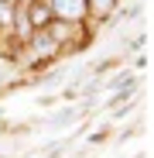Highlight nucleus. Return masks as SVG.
<instances>
[{"label": "nucleus", "mask_w": 154, "mask_h": 158, "mask_svg": "<svg viewBox=\"0 0 154 158\" xmlns=\"http://www.w3.org/2000/svg\"><path fill=\"white\" fill-rule=\"evenodd\" d=\"M123 4V0H86V24L89 28H99V24H110L113 10Z\"/></svg>", "instance_id": "1"}, {"label": "nucleus", "mask_w": 154, "mask_h": 158, "mask_svg": "<svg viewBox=\"0 0 154 158\" xmlns=\"http://www.w3.org/2000/svg\"><path fill=\"white\" fill-rule=\"evenodd\" d=\"M51 17H62V21H86V0H48Z\"/></svg>", "instance_id": "2"}, {"label": "nucleus", "mask_w": 154, "mask_h": 158, "mask_svg": "<svg viewBox=\"0 0 154 158\" xmlns=\"http://www.w3.org/2000/svg\"><path fill=\"white\" fill-rule=\"evenodd\" d=\"M28 21H31V28H45V24L51 21L48 0H28Z\"/></svg>", "instance_id": "3"}, {"label": "nucleus", "mask_w": 154, "mask_h": 158, "mask_svg": "<svg viewBox=\"0 0 154 158\" xmlns=\"http://www.w3.org/2000/svg\"><path fill=\"white\" fill-rule=\"evenodd\" d=\"M123 65V55H106V59H99L93 69H89V76H96V79H106L110 72H116Z\"/></svg>", "instance_id": "4"}, {"label": "nucleus", "mask_w": 154, "mask_h": 158, "mask_svg": "<svg viewBox=\"0 0 154 158\" xmlns=\"http://www.w3.org/2000/svg\"><path fill=\"white\" fill-rule=\"evenodd\" d=\"M79 117H82V107H62L55 117H48L45 124H48V127H65V124H75Z\"/></svg>", "instance_id": "5"}, {"label": "nucleus", "mask_w": 154, "mask_h": 158, "mask_svg": "<svg viewBox=\"0 0 154 158\" xmlns=\"http://www.w3.org/2000/svg\"><path fill=\"white\" fill-rule=\"evenodd\" d=\"M110 138H113V124L106 120V124H99L96 131H89V134H86V144H89V148H99V144H106Z\"/></svg>", "instance_id": "6"}, {"label": "nucleus", "mask_w": 154, "mask_h": 158, "mask_svg": "<svg viewBox=\"0 0 154 158\" xmlns=\"http://www.w3.org/2000/svg\"><path fill=\"white\" fill-rule=\"evenodd\" d=\"M134 134H137V127H123V131H116V134H113V141H116V144H127Z\"/></svg>", "instance_id": "7"}, {"label": "nucleus", "mask_w": 154, "mask_h": 158, "mask_svg": "<svg viewBox=\"0 0 154 158\" xmlns=\"http://www.w3.org/2000/svg\"><path fill=\"white\" fill-rule=\"evenodd\" d=\"M151 65V55H147V52H137V55H134V69H147Z\"/></svg>", "instance_id": "8"}, {"label": "nucleus", "mask_w": 154, "mask_h": 158, "mask_svg": "<svg viewBox=\"0 0 154 158\" xmlns=\"http://www.w3.org/2000/svg\"><path fill=\"white\" fill-rule=\"evenodd\" d=\"M134 158H147V155H134Z\"/></svg>", "instance_id": "9"}]
</instances>
